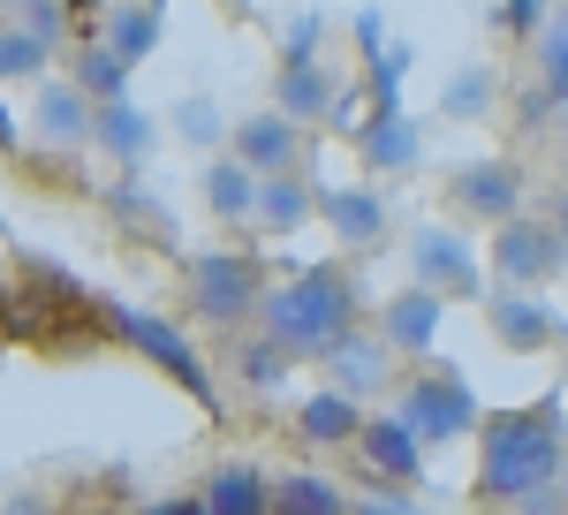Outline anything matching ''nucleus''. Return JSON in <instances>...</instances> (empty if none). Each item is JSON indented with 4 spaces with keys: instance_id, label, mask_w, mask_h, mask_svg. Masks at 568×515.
Segmentation results:
<instances>
[{
    "instance_id": "nucleus-1",
    "label": "nucleus",
    "mask_w": 568,
    "mask_h": 515,
    "mask_svg": "<svg viewBox=\"0 0 568 515\" xmlns=\"http://www.w3.org/2000/svg\"><path fill=\"white\" fill-rule=\"evenodd\" d=\"M561 471H568L561 386L524 402V410H485V425H478V501L485 508H524V515L561 508Z\"/></svg>"
},
{
    "instance_id": "nucleus-2",
    "label": "nucleus",
    "mask_w": 568,
    "mask_h": 515,
    "mask_svg": "<svg viewBox=\"0 0 568 515\" xmlns=\"http://www.w3.org/2000/svg\"><path fill=\"white\" fill-rule=\"evenodd\" d=\"M265 334L281 349H296V356H326V349L356 334V281L342 265H296L281 289H265L258 303Z\"/></svg>"
},
{
    "instance_id": "nucleus-3",
    "label": "nucleus",
    "mask_w": 568,
    "mask_h": 515,
    "mask_svg": "<svg viewBox=\"0 0 568 515\" xmlns=\"http://www.w3.org/2000/svg\"><path fill=\"white\" fill-rule=\"evenodd\" d=\"M99 326L114 334V342H130L144 364H160L168 380L190 394V402H205V410H220L213 394V372H205V356L190 349V334H182L175 319H152V311H130V303H99Z\"/></svg>"
},
{
    "instance_id": "nucleus-4",
    "label": "nucleus",
    "mask_w": 568,
    "mask_h": 515,
    "mask_svg": "<svg viewBox=\"0 0 568 515\" xmlns=\"http://www.w3.org/2000/svg\"><path fill=\"white\" fill-rule=\"evenodd\" d=\"M265 303V273L251 251H197L190 258V311L213 326H243Z\"/></svg>"
},
{
    "instance_id": "nucleus-5",
    "label": "nucleus",
    "mask_w": 568,
    "mask_h": 515,
    "mask_svg": "<svg viewBox=\"0 0 568 515\" xmlns=\"http://www.w3.org/2000/svg\"><path fill=\"white\" fill-rule=\"evenodd\" d=\"M402 417L417 425V440H470V432L485 425L470 380H463V372H447V364H425L417 380L402 386Z\"/></svg>"
},
{
    "instance_id": "nucleus-6",
    "label": "nucleus",
    "mask_w": 568,
    "mask_h": 515,
    "mask_svg": "<svg viewBox=\"0 0 568 515\" xmlns=\"http://www.w3.org/2000/svg\"><path fill=\"white\" fill-rule=\"evenodd\" d=\"M493 273H500V289H538V281H554L568 265V235L554 228V220H530V213H516V220H500L493 228Z\"/></svg>"
},
{
    "instance_id": "nucleus-7",
    "label": "nucleus",
    "mask_w": 568,
    "mask_h": 515,
    "mask_svg": "<svg viewBox=\"0 0 568 515\" xmlns=\"http://www.w3.org/2000/svg\"><path fill=\"white\" fill-rule=\"evenodd\" d=\"M409 265H417V281H425V289H439L447 303H478L485 296V265H478V251H470L455 228H417Z\"/></svg>"
},
{
    "instance_id": "nucleus-8",
    "label": "nucleus",
    "mask_w": 568,
    "mask_h": 515,
    "mask_svg": "<svg viewBox=\"0 0 568 515\" xmlns=\"http://www.w3.org/2000/svg\"><path fill=\"white\" fill-rule=\"evenodd\" d=\"M447 198L463 205L470 220H516L524 213V160H463L455 182H447Z\"/></svg>"
},
{
    "instance_id": "nucleus-9",
    "label": "nucleus",
    "mask_w": 568,
    "mask_h": 515,
    "mask_svg": "<svg viewBox=\"0 0 568 515\" xmlns=\"http://www.w3.org/2000/svg\"><path fill=\"white\" fill-rule=\"evenodd\" d=\"M356 455H364V471L379 477V485H417L425 477V440H417V425L402 410L394 417H372L364 440H356Z\"/></svg>"
},
{
    "instance_id": "nucleus-10",
    "label": "nucleus",
    "mask_w": 568,
    "mask_h": 515,
    "mask_svg": "<svg viewBox=\"0 0 568 515\" xmlns=\"http://www.w3.org/2000/svg\"><path fill=\"white\" fill-rule=\"evenodd\" d=\"M326 364V386H342V394H356V402H372L379 386L394 380V349H387V334H342V342L318 356Z\"/></svg>"
},
{
    "instance_id": "nucleus-11",
    "label": "nucleus",
    "mask_w": 568,
    "mask_h": 515,
    "mask_svg": "<svg viewBox=\"0 0 568 515\" xmlns=\"http://www.w3.org/2000/svg\"><path fill=\"white\" fill-rule=\"evenodd\" d=\"M439 311H447V296H439V289H425V281L394 289L387 311H379V334H387V349H394V356H433Z\"/></svg>"
},
{
    "instance_id": "nucleus-12",
    "label": "nucleus",
    "mask_w": 568,
    "mask_h": 515,
    "mask_svg": "<svg viewBox=\"0 0 568 515\" xmlns=\"http://www.w3.org/2000/svg\"><path fill=\"white\" fill-rule=\"evenodd\" d=\"M296 129H304V122H288L281 107H265V114H251V122H235L227 152H235L251 174H296V152H304Z\"/></svg>"
},
{
    "instance_id": "nucleus-13",
    "label": "nucleus",
    "mask_w": 568,
    "mask_h": 515,
    "mask_svg": "<svg viewBox=\"0 0 568 515\" xmlns=\"http://www.w3.org/2000/svg\"><path fill=\"white\" fill-rule=\"evenodd\" d=\"M31 122H39L45 144H91V122H99V99H91L77 77H45L31 91Z\"/></svg>"
},
{
    "instance_id": "nucleus-14",
    "label": "nucleus",
    "mask_w": 568,
    "mask_h": 515,
    "mask_svg": "<svg viewBox=\"0 0 568 515\" xmlns=\"http://www.w3.org/2000/svg\"><path fill=\"white\" fill-rule=\"evenodd\" d=\"M493 334H500V349H516V356H538V349L561 342L554 311L530 296V289H500V296H493Z\"/></svg>"
},
{
    "instance_id": "nucleus-15",
    "label": "nucleus",
    "mask_w": 568,
    "mask_h": 515,
    "mask_svg": "<svg viewBox=\"0 0 568 515\" xmlns=\"http://www.w3.org/2000/svg\"><path fill=\"white\" fill-rule=\"evenodd\" d=\"M318 220L334 228V243H379L387 235V198L379 190H364V182H349V190H318Z\"/></svg>"
},
{
    "instance_id": "nucleus-16",
    "label": "nucleus",
    "mask_w": 568,
    "mask_h": 515,
    "mask_svg": "<svg viewBox=\"0 0 568 515\" xmlns=\"http://www.w3.org/2000/svg\"><path fill=\"white\" fill-rule=\"evenodd\" d=\"M364 425H372V417H364V402L342 394V386H318L304 410H296V432H304L311 447H356Z\"/></svg>"
},
{
    "instance_id": "nucleus-17",
    "label": "nucleus",
    "mask_w": 568,
    "mask_h": 515,
    "mask_svg": "<svg viewBox=\"0 0 568 515\" xmlns=\"http://www.w3.org/2000/svg\"><path fill=\"white\" fill-rule=\"evenodd\" d=\"M152 114L136 107V99H114V107H99V122H91V144L106 152V160H122V168H136L144 152H152Z\"/></svg>"
},
{
    "instance_id": "nucleus-18",
    "label": "nucleus",
    "mask_w": 568,
    "mask_h": 515,
    "mask_svg": "<svg viewBox=\"0 0 568 515\" xmlns=\"http://www.w3.org/2000/svg\"><path fill=\"white\" fill-rule=\"evenodd\" d=\"M356 144H364L372 168H394V174H409V168H417V152H425V144H417V122H409L402 107H372V122H364Z\"/></svg>"
},
{
    "instance_id": "nucleus-19",
    "label": "nucleus",
    "mask_w": 568,
    "mask_h": 515,
    "mask_svg": "<svg viewBox=\"0 0 568 515\" xmlns=\"http://www.w3.org/2000/svg\"><path fill=\"white\" fill-rule=\"evenodd\" d=\"M205 508L213 515H273V477L258 463H220L205 485Z\"/></svg>"
},
{
    "instance_id": "nucleus-20",
    "label": "nucleus",
    "mask_w": 568,
    "mask_h": 515,
    "mask_svg": "<svg viewBox=\"0 0 568 515\" xmlns=\"http://www.w3.org/2000/svg\"><path fill=\"white\" fill-rule=\"evenodd\" d=\"M99 39L114 46L122 61H152V46H160V0H122V8H106L99 16Z\"/></svg>"
},
{
    "instance_id": "nucleus-21",
    "label": "nucleus",
    "mask_w": 568,
    "mask_h": 515,
    "mask_svg": "<svg viewBox=\"0 0 568 515\" xmlns=\"http://www.w3.org/2000/svg\"><path fill=\"white\" fill-rule=\"evenodd\" d=\"M273 515H356V501L318 471H288L273 477Z\"/></svg>"
},
{
    "instance_id": "nucleus-22",
    "label": "nucleus",
    "mask_w": 568,
    "mask_h": 515,
    "mask_svg": "<svg viewBox=\"0 0 568 515\" xmlns=\"http://www.w3.org/2000/svg\"><path fill=\"white\" fill-rule=\"evenodd\" d=\"M258 182L265 174H251L235 152L213 160V168H205V205H213V220H258Z\"/></svg>"
},
{
    "instance_id": "nucleus-23",
    "label": "nucleus",
    "mask_w": 568,
    "mask_h": 515,
    "mask_svg": "<svg viewBox=\"0 0 568 515\" xmlns=\"http://www.w3.org/2000/svg\"><path fill=\"white\" fill-rule=\"evenodd\" d=\"M273 107H281L288 122H318V114H334V84H326V69L288 61V69H281V91H273Z\"/></svg>"
},
{
    "instance_id": "nucleus-24",
    "label": "nucleus",
    "mask_w": 568,
    "mask_h": 515,
    "mask_svg": "<svg viewBox=\"0 0 568 515\" xmlns=\"http://www.w3.org/2000/svg\"><path fill=\"white\" fill-rule=\"evenodd\" d=\"M311 213H318V190H304L296 174H265L258 182V220L273 228V235H296Z\"/></svg>"
},
{
    "instance_id": "nucleus-25",
    "label": "nucleus",
    "mask_w": 568,
    "mask_h": 515,
    "mask_svg": "<svg viewBox=\"0 0 568 515\" xmlns=\"http://www.w3.org/2000/svg\"><path fill=\"white\" fill-rule=\"evenodd\" d=\"M77 84H84L99 107H114V99H130V61L106 39H77Z\"/></svg>"
},
{
    "instance_id": "nucleus-26",
    "label": "nucleus",
    "mask_w": 568,
    "mask_h": 515,
    "mask_svg": "<svg viewBox=\"0 0 568 515\" xmlns=\"http://www.w3.org/2000/svg\"><path fill=\"white\" fill-rule=\"evenodd\" d=\"M45 61H53V46L31 23H0V84H31L45 77Z\"/></svg>"
},
{
    "instance_id": "nucleus-27",
    "label": "nucleus",
    "mask_w": 568,
    "mask_h": 515,
    "mask_svg": "<svg viewBox=\"0 0 568 515\" xmlns=\"http://www.w3.org/2000/svg\"><path fill=\"white\" fill-rule=\"evenodd\" d=\"M235 372H243V386H258V394H281L288 372H296V349H281L273 334H258V342H243Z\"/></svg>"
},
{
    "instance_id": "nucleus-28",
    "label": "nucleus",
    "mask_w": 568,
    "mask_h": 515,
    "mask_svg": "<svg viewBox=\"0 0 568 515\" xmlns=\"http://www.w3.org/2000/svg\"><path fill=\"white\" fill-rule=\"evenodd\" d=\"M538 91L568 107V16L561 23H546V39H538Z\"/></svg>"
},
{
    "instance_id": "nucleus-29",
    "label": "nucleus",
    "mask_w": 568,
    "mask_h": 515,
    "mask_svg": "<svg viewBox=\"0 0 568 515\" xmlns=\"http://www.w3.org/2000/svg\"><path fill=\"white\" fill-rule=\"evenodd\" d=\"M485 107H493V77H485V69H463V77L447 84V114H455V122H478Z\"/></svg>"
},
{
    "instance_id": "nucleus-30",
    "label": "nucleus",
    "mask_w": 568,
    "mask_h": 515,
    "mask_svg": "<svg viewBox=\"0 0 568 515\" xmlns=\"http://www.w3.org/2000/svg\"><path fill=\"white\" fill-rule=\"evenodd\" d=\"M175 129L190 137V144H220V137H235V129L220 122V114L205 107V99H182V107H175Z\"/></svg>"
},
{
    "instance_id": "nucleus-31",
    "label": "nucleus",
    "mask_w": 568,
    "mask_h": 515,
    "mask_svg": "<svg viewBox=\"0 0 568 515\" xmlns=\"http://www.w3.org/2000/svg\"><path fill=\"white\" fill-rule=\"evenodd\" d=\"M508 39H546V0H500V16H493Z\"/></svg>"
},
{
    "instance_id": "nucleus-32",
    "label": "nucleus",
    "mask_w": 568,
    "mask_h": 515,
    "mask_svg": "<svg viewBox=\"0 0 568 515\" xmlns=\"http://www.w3.org/2000/svg\"><path fill=\"white\" fill-rule=\"evenodd\" d=\"M23 23H31L45 46H61L69 39V0H23Z\"/></svg>"
},
{
    "instance_id": "nucleus-33",
    "label": "nucleus",
    "mask_w": 568,
    "mask_h": 515,
    "mask_svg": "<svg viewBox=\"0 0 568 515\" xmlns=\"http://www.w3.org/2000/svg\"><path fill=\"white\" fill-rule=\"evenodd\" d=\"M356 515H433L425 501H409V485H379V493H364Z\"/></svg>"
},
{
    "instance_id": "nucleus-34",
    "label": "nucleus",
    "mask_w": 568,
    "mask_h": 515,
    "mask_svg": "<svg viewBox=\"0 0 568 515\" xmlns=\"http://www.w3.org/2000/svg\"><path fill=\"white\" fill-rule=\"evenodd\" d=\"M144 515H213V508H205V493H168V501H152Z\"/></svg>"
},
{
    "instance_id": "nucleus-35",
    "label": "nucleus",
    "mask_w": 568,
    "mask_h": 515,
    "mask_svg": "<svg viewBox=\"0 0 568 515\" xmlns=\"http://www.w3.org/2000/svg\"><path fill=\"white\" fill-rule=\"evenodd\" d=\"M311 46H318V16H304V23L288 31V61H311Z\"/></svg>"
},
{
    "instance_id": "nucleus-36",
    "label": "nucleus",
    "mask_w": 568,
    "mask_h": 515,
    "mask_svg": "<svg viewBox=\"0 0 568 515\" xmlns=\"http://www.w3.org/2000/svg\"><path fill=\"white\" fill-rule=\"evenodd\" d=\"M379 39H387V23L364 8V16H356V46H364V53H379Z\"/></svg>"
},
{
    "instance_id": "nucleus-37",
    "label": "nucleus",
    "mask_w": 568,
    "mask_h": 515,
    "mask_svg": "<svg viewBox=\"0 0 568 515\" xmlns=\"http://www.w3.org/2000/svg\"><path fill=\"white\" fill-rule=\"evenodd\" d=\"M16 137H23V129H16V114L0 107V152H16Z\"/></svg>"
},
{
    "instance_id": "nucleus-38",
    "label": "nucleus",
    "mask_w": 568,
    "mask_h": 515,
    "mask_svg": "<svg viewBox=\"0 0 568 515\" xmlns=\"http://www.w3.org/2000/svg\"><path fill=\"white\" fill-rule=\"evenodd\" d=\"M546 220H554V228H561V235H568V182H561V190H554V213H546Z\"/></svg>"
},
{
    "instance_id": "nucleus-39",
    "label": "nucleus",
    "mask_w": 568,
    "mask_h": 515,
    "mask_svg": "<svg viewBox=\"0 0 568 515\" xmlns=\"http://www.w3.org/2000/svg\"><path fill=\"white\" fill-rule=\"evenodd\" d=\"M8 515H53V508H45V501H16Z\"/></svg>"
},
{
    "instance_id": "nucleus-40",
    "label": "nucleus",
    "mask_w": 568,
    "mask_h": 515,
    "mask_svg": "<svg viewBox=\"0 0 568 515\" xmlns=\"http://www.w3.org/2000/svg\"><path fill=\"white\" fill-rule=\"evenodd\" d=\"M561 508H568V471H561Z\"/></svg>"
},
{
    "instance_id": "nucleus-41",
    "label": "nucleus",
    "mask_w": 568,
    "mask_h": 515,
    "mask_svg": "<svg viewBox=\"0 0 568 515\" xmlns=\"http://www.w3.org/2000/svg\"><path fill=\"white\" fill-rule=\"evenodd\" d=\"M91 515H122V508H91Z\"/></svg>"
},
{
    "instance_id": "nucleus-42",
    "label": "nucleus",
    "mask_w": 568,
    "mask_h": 515,
    "mask_svg": "<svg viewBox=\"0 0 568 515\" xmlns=\"http://www.w3.org/2000/svg\"><path fill=\"white\" fill-rule=\"evenodd\" d=\"M0 8H16V0H0Z\"/></svg>"
}]
</instances>
